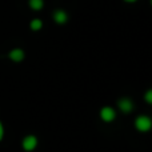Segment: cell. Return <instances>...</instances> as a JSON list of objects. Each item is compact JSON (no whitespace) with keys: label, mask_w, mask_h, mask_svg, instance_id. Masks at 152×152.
Instances as JSON below:
<instances>
[{"label":"cell","mask_w":152,"mask_h":152,"mask_svg":"<svg viewBox=\"0 0 152 152\" xmlns=\"http://www.w3.org/2000/svg\"><path fill=\"white\" fill-rule=\"evenodd\" d=\"M135 127L140 132H148L152 128V119L147 115H140L135 120Z\"/></svg>","instance_id":"obj_1"},{"label":"cell","mask_w":152,"mask_h":152,"mask_svg":"<svg viewBox=\"0 0 152 152\" xmlns=\"http://www.w3.org/2000/svg\"><path fill=\"white\" fill-rule=\"evenodd\" d=\"M21 145H23V150L27 152L34 151L35 148L37 147V137L35 136V135H28V136H26L23 139Z\"/></svg>","instance_id":"obj_2"},{"label":"cell","mask_w":152,"mask_h":152,"mask_svg":"<svg viewBox=\"0 0 152 152\" xmlns=\"http://www.w3.org/2000/svg\"><path fill=\"white\" fill-rule=\"evenodd\" d=\"M100 118H102L103 121H105V123H111V121L115 120L116 112L112 107H103L102 110H100Z\"/></svg>","instance_id":"obj_3"},{"label":"cell","mask_w":152,"mask_h":152,"mask_svg":"<svg viewBox=\"0 0 152 152\" xmlns=\"http://www.w3.org/2000/svg\"><path fill=\"white\" fill-rule=\"evenodd\" d=\"M118 107L121 112L124 113H129L132 110H134V102H132L129 97H123L118 102Z\"/></svg>","instance_id":"obj_4"},{"label":"cell","mask_w":152,"mask_h":152,"mask_svg":"<svg viewBox=\"0 0 152 152\" xmlns=\"http://www.w3.org/2000/svg\"><path fill=\"white\" fill-rule=\"evenodd\" d=\"M53 20L58 24H64L68 20V15H67V12L64 10H56L53 12Z\"/></svg>","instance_id":"obj_5"},{"label":"cell","mask_w":152,"mask_h":152,"mask_svg":"<svg viewBox=\"0 0 152 152\" xmlns=\"http://www.w3.org/2000/svg\"><path fill=\"white\" fill-rule=\"evenodd\" d=\"M8 56H10V59L12 61L19 63V61H21L24 59V51L20 50V48H15V50H12L10 53H8Z\"/></svg>","instance_id":"obj_6"},{"label":"cell","mask_w":152,"mask_h":152,"mask_svg":"<svg viewBox=\"0 0 152 152\" xmlns=\"http://www.w3.org/2000/svg\"><path fill=\"white\" fill-rule=\"evenodd\" d=\"M28 4L34 11H40L43 8V5H44V1L43 0H29Z\"/></svg>","instance_id":"obj_7"},{"label":"cell","mask_w":152,"mask_h":152,"mask_svg":"<svg viewBox=\"0 0 152 152\" xmlns=\"http://www.w3.org/2000/svg\"><path fill=\"white\" fill-rule=\"evenodd\" d=\"M29 27H31L32 31H40L43 27V21L40 19H34V20L29 23Z\"/></svg>","instance_id":"obj_8"},{"label":"cell","mask_w":152,"mask_h":152,"mask_svg":"<svg viewBox=\"0 0 152 152\" xmlns=\"http://www.w3.org/2000/svg\"><path fill=\"white\" fill-rule=\"evenodd\" d=\"M144 100L148 103V104H152V88L148 89V91L144 94Z\"/></svg>","instance_id":"obj_9"},{"label":"cell","mask_w":152,"mask_h":152,"mask_svg":"<svg viewBox=\"0 0 152 152\" xmlns=\"http://www.w3.org/2000/svg\"><path fill=\"white\" fill-rule=\"evenodd\" d=\"M3 136H4V127H3V123L0 121V140L3 139Z\"/></svg>","instance_id":"obj_10"},{"label":"cell","mask_w":152,"mask_h":152,"mask_svg":"<svg viewBox=\"0 0 152 152\" xmlns=\"http://www.w3.org/2000/svg\"><path fill=\"white\" fill-rule=\"evenodd\" d=\"M124 1H127V3H135V1H137V0H124Z\"/></svg>","instance_id":"obj_11"},{"label":"cell","mask_w":152,"mask_h":152,"mask_svg":"<svg viewBox=\"0 0 152 152\" xmlns=\"http://www.w3.org/2000/svg\"><path fill=\"white\" fill-rule=\"evenodd\" d=\"M151 4H152V0H151Z\"/></svg>","instance_id":"obj_12"}]
</instances>
